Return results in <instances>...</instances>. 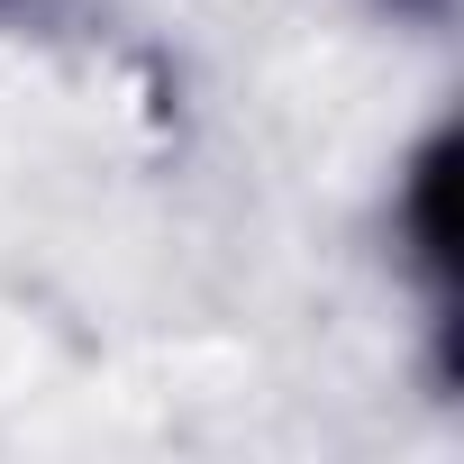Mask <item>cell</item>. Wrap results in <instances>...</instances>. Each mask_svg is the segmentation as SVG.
I'll return each instance as SVG.
<instances>
[{"label":"cell","mask_w":464,"mask_h":464,"mask_svg":"<svg viewBox=\"0 0 464 464\" xmlns=\"http://www.w3.org/2000/svg\"><path fill=\"white\" fill-rule=\"evenodd\" d=\"M401 227H410V265L437 292V328L455 337V301H464V265H455V137H428V155L410 164Z\"/></svg>","instance_id":"6da1fadb"},{"label":"cell","mask_w":464,"mask_h":464,"mask_svg":"<svg viewBox=\"0 0 464 464\" xmlns=\"http://www.w3.org/2000/svg\"><path fill=\"white\" fill-rule=\"evenodd\" d=\"M410 10H437V0H410Z\"/></svg>","instance_id":"7a4b0ae2"}]
</instances>
